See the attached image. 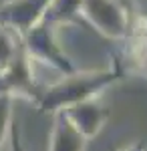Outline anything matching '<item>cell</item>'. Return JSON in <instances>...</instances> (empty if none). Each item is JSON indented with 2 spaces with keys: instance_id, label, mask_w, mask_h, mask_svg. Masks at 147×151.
<instances>
[{
  "instance_id": "5b68a950",
  "label": "cell",
  "mask_w": 147,
  "mask_h": 151,
  "mask_svg": "<svg viewBox=\"0 0 147 151\" xmlns=\"http://www.w3.org/2000/svg\"><path fill=\"white\" fill-rule=\"evenodd\" d=\"M53 0H2L0 24L24 36L34 24L46 16Z\"/></svg>"
},
{
  "instance_id": "52a82bcc",
  "label": "cell",
  "mask_w": 147,
  "mask_h": 151,
  "mask_svg": "<svg viewBox=\"0 0 147 151\" xmlns=\"http://www.w3.org/2000/svg\"><path fill=\"white\" fill-rule=\"evenodd\" d=\"M53 115H55V125H53V133H50L48 151H85L87 149L89 139L71 123L67 113L57 111Z\"/></svg>"
},
{
  "instance_id": "9c48e42d",
  "label": "cell",
  "mask_w": 147,
  "mask_h": 151,
  "mask_svg": "<svg viewBox=\"0 0 147 151\" xmlns=\"http://www.w3.org/2000/svg\"><path fill=\"white\" fill-rule=\"evenodd\" d=\"M8 141H10V151H24L22 139H20V127H18V121H16V119L12 121V125H10Z\"/></svg>"
},
{
  "instance_id": "8fae6325",
  "label": "cell",
  "mask_w": 147,
  "mask_h": 151,
  "mask_svg": "<svg viewBox=\"0 0 147 151\" xmlns=\"http://www.w3.org/2000/svg\"><path fill=\"white\" fill-rule=\"evenodd\" d=\"M139 69H141V70H145V73H147V55H145V58L141 60V65H139Z\"/></svg>"
},
{
  "instance_id": "30bf717a",
  "label": "cell",
  "mask_w": 147,
  "mask_h": 151,
  "mask_svg": "<svg viewBox=\"0 0 147 151\" xmlns=\"http://www.w3.org/2000/svg\"><path fill=\"white\" fill-rule=\"evenodd\" d=\"M113 151V149H111ZM115 151H143V145L141 143H133V145H123V147H117Z\"/></svg>"
},
{
  "instance_id": "277c9868",
  "label": "cell",
  "mask_w": 147,
  "mask_h": 151,
  "mask_svg": "<svg viewBox=\"0 0 147 151\" xmlns=\"http://www.w3.org/2000/svg\"><path fill=\"white\" fill-rule=\"evenodd\" d=\"M55 26L57 24H53L48 18H43L22 36V45L30 60L32 58L40 60L45 65H50L53 69L61 70L63 75H68L75 70V67H73L71 58L63 52V48L58 47Z\"/></svg>"
},
{
  "instance_id": "ba28073f",
  "label": "cell",
  "mask_w": 147,
  "mask_h": 151,
  "mask_svg": "<svg viewBox=\"0 0 147 151\" xmlns=\"http://www.w3.org/2000/svg\"><path fill=\"white\" fill-rule=\"evenodd\" d=\"M12 101L14 99L6 97V95H0V147H2L4 141L8 139L10 125L14 121V117H12Z\"/></svg>"
},
{
  "instance_id": "7a4b0ae2",
  "label": "cell",
  "mask_w": 147,
  "mask_h": 151,
  "mask_svg": "<svg viewBox=\"0 0 147 151\" xmlns=\"http://www.w3.org/2000/svg\"><path fill=\"white\" fill-rule=\"evenodd\" d=\"M135 16L129 0H81V22L93 26L109 40L123 42L131 32Z\"/></svg>"
},
{
  "instance_id": "3957f363",
  "label": "cell",
  "mask_w": 147,
  "mask_h": 151,
  "mask_svg": "<svg viewBox=\"0 0 147 151\" xmlns=\"http://www.w3.org/2000/svg\"><path fill=\"white\" fill-rule=\"evenodd\" d=\"M40 93H43V87L34 81L32 60L26 55L24 45H20L10 57V60L0 67V95H6L10 99L22 97L38 103Z\"/></svg>"
},
{
  "instance_id": "8992f818",
  "label": "cell",
  "mask_w": 147,
  "mask_h": 151,
  "mask_svg": "<svg viewBox=\"0 0 147 151\" xmlns=\"http://www.w3.org/2000/svg\"><path fill=\"white\" fill-rule=\"evenodd\" d=\"M63 111L67 113V117L71 119V123L79 129L89 141L101 133L103 125H105L107 119H109V111H107L105 107H101L97 101L79 103V105H75V107L63 109Z\"/></svg>"
},
{
  "instance_id": "6da1fadb",
  "label": "cell",
  "mask_w": 147,
  "mask_h": 151,
  "mask_svg": "<svg viewBox=\"0 0 147 151\" xmlns=\"http://www.w3.org/2000/svg\"><path fill=\"white\" fill-rule=\"evenodd\" d=\"M125 65L119 55H115L111 65L107 69L99 70H73L68 75H63V79L55 85L43 87V93L38 99L40 113H57L79 103L95 101V97L105 91L107 87L115 85L125 77Z\"/></svg>"
}]
</instances>
